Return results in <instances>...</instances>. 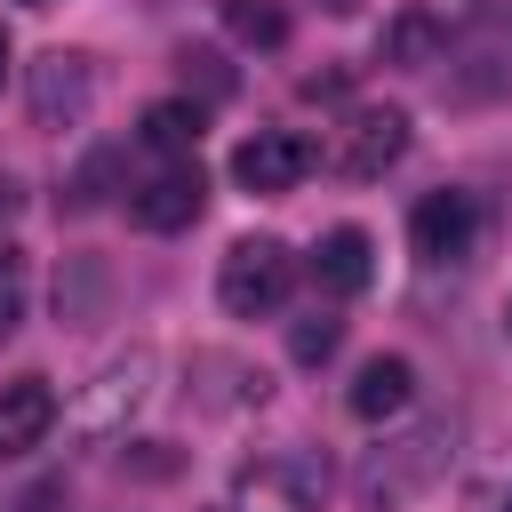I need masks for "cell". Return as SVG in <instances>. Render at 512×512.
Masks as SVG:
<instances>
[{
    "instance_id": "5b68a950",
    "label": "cell",
    "mask_w": 512,
    "mask_h": 512,
    "mask_svg": "<svg viewBox=\"0 0 512 512\" xmlns=\"http://www.w3.org/2000/svg\"><path fill=\"white\" fill-rule=\"evenodd\" d=\"M152 376H160L152 344H128L120 360H104V368L88 376V392L72 400V432H80V440H120L128 416L152 400Z\"/></svg>"
},
{
    "instance_id": "30bf717a",
    "label": "cell",
    "mask_w": 512,
    "mask_h": 512,
    "mask_svg": "<svg viewBox=\"0 0 512 512\" xmlns=\"http://www.w3.org/2000/svg\"><path fill=\"white\" fill-rule=\"evenodd\" d=\"M408 152V112H392V104H376V112H352L344 120V144H336V168L352 176V184H376L392 160Z\"/></svg>"
},
{
    "instance_id": "ba28073f",
    "label": "cell",
    "mask_w": 512,
    "mask_h": 512,
    "mask_svg": "<svg viewBox=\"0 0 512 512\" xmlns=\"http://www.w3.org/2000/svg\"><path fill=\"white\" fill-rule=\"evenodd\" d=\"M200 200H208L200 160H160V168L128 192V224H136V232H184V224L200 216Z\"/></svg>"
},
{
    "instance_id": "7c38bea8",
    "label": "cell",
    "mask_w": 512,
    "mask_h": 512,
    "mask_svg": "<svg viewBox=\"0 0 512 512\" xmlns=\"http://www.w3.org/2000/svg\"><path fill=\"white\" fill-rule=\"evenodd\" d=\"M312 280H320L328 296H360V288L376 280V240H368L360 224L320 232V248H312Z\"/></svg>"
},
{
    "instance_id": "603a6c76",
    "label": "cell",
    "mask_w": 512,
    "mask_h": 512,
    "mask_svg": "<svg viewBox=\"0 0 512 512\" xmlns=\"http://www.w3.org/2000/svg\"><path fill=\"white\" fill-rule=\"evenodd\" d=\"M0 80H8V24H0Z\"/></svg>"
},
{
    "instance_id": "8fae6325",
    "label": "cell",
    "mask_w": 512,
    "mask_h": 512,
    "mask_svg": "<svg viewBox=\"0 0 512 512\" xmlns=\"http://www.w3.org/2000/svg\"><path fill=\"white\" fill-rule=\"evenodd\" d=\"M48 424H56V392H48V376H16V384H0V464L32 456V448L48 440Z\"/></svg>"
},
{
    "instance_id": "5bb4252c",
    "label": "cell",
    "mask_w": 512,
    "mask_h": 512,
    "mask_svg": "<svg viewBox=\"0 0 512 512\" xmlns=\"http://www.w3.org/2000/svg\"><path fill=\"white\" fill-rule=\"evenodd\" d=\"M440 48H448V24H440L432 8H400V16L384 24V40H376V56L400 64V72H432Z\"/></svg>"
},
{
    "instance_id": "d6986e66",
    "label": "cell",
    "mask_w": 512,
    "mask_h": 512,
    "mask_svg": "<svg viewBox=\"0 0 512 512\" xmlns=\"http://www.w3.org/2000/svg\"><path fill=\"white\" fill-rule=\"evenodd\" d=\"M16 320H24V256L0 248V336H16Z\"/></svg>"
},
{
    "instance_id": "2e32d148",
    "label": "cell",
    "mask_w": 512,
    "mask_h": 512,
    "mask_svg": "<svg viewBox=\"0 0 512 512\" xmlns=\"http://www.w3.org/2000/svg\"><path fill=\"white\" fill-rule=\"evenodd\" d=\"M216 8H224V32L240 48H280L288 40V8L280 0H216Z\"/></svg>"
},
{
    "instance_id": "9c48e42d",
    "label": "cell",
    "mask_w": 512,
    "mask_h": 512,
    "mask_svg": "<svg viewBox=\"0 0 512 512\" xmlns=\"http://www.w3.org/2000/svg\"><path fill=\"white\" fill-rule=\"evenodd\" d=\"M312 160H320L312 136H296V128H256V136H240L232 176H240L248 192H296V184L312 176Z\"/></svg>"
},
{
    "instance_id": "52a82bcc",
    "label": "cell",
    "mask_w": 512,
    "mask_h": 512,
    "mask_svg": "<svg viewBox=\"0 0 512 512\" xmlns=\"http://www.w3.org/2000/svg\"><path fill=\"white\" fill-rule=\"evenodd\" d=\"M472 240H480V208H472V192H424L416 200V216H408V248H416V264H464L472 256Z\"/></svg>"
},
{
    "instance_id": "ffe728a7",
    "label": "cell",
    "mask_w": 512,
    "mask_h": 512,
    "mask_svg": "<svg viewBox=\"0 0 512 512\" xmlns=\"http://www.w3.org/2000/svg\"><path fill=\"white\" fill-rule=\"evenodd\" d=\"M112 160H120V152H96V160L72 176V200H64V208H96V200H104V176H112Z\"/></svg>"
},
{
    "instance_id": "44dd1931",
    "label": "cell",
    "mask_w": 512,
    "mask_h": 512,
    "mask_svg": "<svg viewBox=\"0 0 512 512\" xmlns=\"http://www.w3.org/2000/svg\"><path fill=\"white\" fill-rule=\"evenodd\" d=\"M48 504H64V480H40V488H24V496H8L0 512H48Z\"/></svg>"
},
{
    "instance_id": "6da1fadb",
    "label": "cell",
    "mask_w": 512,
    "mask_h": 512,
    "mask_svg": "<svg viewBox=\"0 0 512 512\" xmlns=\"http://www.w3.org/2000/svg\"><path fill=\"white\" fill-rule=\"evenodd\" d=\"M448 472H456V424L432 416V424L384 432V440L352 464V504H360V512H400V504L432 496Z\"/></svg>"
},
{
    "instance_id": "7a4b0ae2",
    "label": "cell",
    "mask_w": 512,
    "mask_h": 512,
    "mask_svg": "<svg viewBox=\"0 0 512 512\" xmlns=\"http://www.w3.org/2000/svg\"><path fill=\"white\" fill-rule=\"evenodd\" d=\"M440 64V88L456 104H512V8H488L464 32H448Z\"/></svg>"
},
{
    "instance_id": "e0dca14e",
    "label": "cell",
    "mask_w": 512,
    "mask_h": 512,
    "mask_svg": "<svg viewBox=\"0 0 512 512\" xmlns=\"http://www.w3.org/2000/svg\"><path fill=\"white\" fill-rule=\"evenodd\" d=\"M336 344H344V320H336V312H320V304H312L304 320H288V360H296V368H320Z\"/></svg>"
},
{
    "instance_id": "ac0fdd59",
    "label": "cell",
    "mask_w": 512,
    "mask_h": 512,
    "mask_svg": "<svg viewBox=\"0 0 512 512\" xmlns=\"http://www.w3.org/2000/svg\"><path fill=\"white\" fill-rule=\"evenodd\" d=\"M176 64H184V88L200 80V96H232V72H224V56H216V48H184Z\"/></svg>"
},
{
    "instance_id": "9a60e30c",
    "label": "cell",
    "mask_w": 512,
    "mask_h": 512,
    "mask_svg": "<svg viewBox=\"0 0 512 512\" xmlns=\"http://www.w3.org/2000/svg\"><path fill=\"white\" fill-rule=\"evenodd\" d=\"M136 144L160 152V160H192V144H200V104H152L144 128H136Z\"/></svg>"
},
{
    "instance_id": "cb8c5ba5",
    "label": "cell",
    "mask_w": 512,
    "mask_h": 512,
    "mask_svg": "<svg viewBox=\"0 0 512 512\" xmlns=\"http://www.w3.org/2000/svg\"><path fill=\"white\" fill-rule=\"evenodd\" d=\"M32 8H48V0H32Z\"/></svg>"
},
{
    "instance_id": "d4e9b609",
    "label": "cell",
    "mask_w": 512,
    "mask_h": 512,
    "mask_svg": "<svg viewBox=\"0 0 512 512\" xmlns=\"http://www.w3.org/2000/svg\"><path fill=\"white\" fill-rule=\"evenodd\" d=\"M504 512H512V504H504Z\"/></svg>"
},
{
    "instance_id": "7402d4cb",
    "label": "cell",
    "mask_w": 512,
    "mask_h": 512,
    "mask_svg": "<svg viewBox=\"0 0 512 512\" xmlns=\"http://www.w3.org/2000/svg\"><path fill=\"white\" fill-rule=\"evenodd\" d=\"M16 208H24V184H16V176H0V224H8Z\"/></svg>"
},
{
    "instance_id": "4fadbf2b",
    "label": "cell",
    "mask_w": 512,
    "mask_h": 512,
    "mask_svg": "<svg viewBox=\"0 0 512 512\" xmlns=\"http://www.w3.org/2000/svg\"><path fill=\"white\" fill-rule=\"evenodd\" d=\"M408 400H416V368H408L400 352H376V360L352 376V400H344V408H352L360 424H384V416H400Z\"/></svg>"
},
{
    "instance_id": "277c9868",
    "label": "cell",
    "mask_w": 512,
    "mask_h": 512,
    "mask_svg": "<svg viewBox=\"0 0 512 512\" xmlns=\"http://www.w3.org/2000/svg\"><path fill=\"white\" fill-rule=\"evenodd\" d=\"M328 464L312 448H264L232 472V512H320Z\"/></svg>"
},
{
    "instance_id": "3957f363",
    "label": "cell",
    "mask_w": 512,
    "mask_h": 512,
    "mask_svg": "<svg viewBox=\"0 0 512 512\" xmlns=\"http://www.w3.org/2000/svg\"><path fill=\"white\" fill-rule=\"evenodd\" d=\"M288 288H296V256H288V240H272V232L232 240L224 264H216V304H224L232 320H264V312H280Z\"/></svg>"
},
{
    "instance_id": "8992f818",
    "label": "cell",
    "mask_w": 512,
    "mask_h": 512,
    "mask_svg": "<svg viewBox=\"0 0 512 512\" xmlns=\"http://www.w3.org/2000/svg\"><path fill=\"white\" fill-rule=\"evenodd\" d=\"M88 104H96V64L80 56V48H48L40 64H32V128H80L88 120Z\"/></svg>"
}]
</instances>
